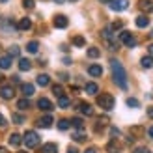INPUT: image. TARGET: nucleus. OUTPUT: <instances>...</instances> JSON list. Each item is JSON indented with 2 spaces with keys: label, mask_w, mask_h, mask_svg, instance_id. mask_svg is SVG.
<instances>
[{
  "label": "nucleus",
  "mask_w": 153,
  "mask_h": 153,
  "mask_svg": "<svg viewBox=\"0 0 153 153\" xmlns=\"http://www.w3.org/2000/svg\"><path fill=\"white\" fill-rule=\"evenodd\" d=\"M110 69H112L114 82H116L121 90H127V73H125V69H123V65H121L120 60H116V58L110 60Z\"/></svg>",
  "instance_id": "1"
},
{
  "label": "nucleus",
  "mask_w": 153,
  "mask_h": 153,
  "mask_svg": "<svg viewBox=\"0 0 153 153\" xmlns=\"http://www.w3.org/2000/svg\"><path fill=\"white\" fill-rule=\"evenodd\" d=\"M22 142H25L26 148L34 149V148H37V146L41 144V138H39V134H37L36 131H26L25 136H22Z\"/></svg>",
  "instance_id": "2"
},
{
  "label": "nucleus",
  "mask_w": 153,
  "mask_h": 153,
  "mask_svg": "<svg viewBox=\"0 0 153 153\" xmlns=\"http://www.w3.org/2000/svg\"><path fill=\"white\" fill-rule=\"evenodd\" d=\"M114 97L110 94H101V95H97V105L101 106L103 110H112L114 108Z\"/></svg>",
  "instance_id": "3"
},
{
  "label": "nucleus",
  "mask_w": 153,
  "mask_h": 153,
  "mask_svg": "<svg viewBox=\"0 0 153 153\" xmlns=\"http://www.w3.org/2000/svg\"><path fill=\"white\" fill-rule=\"evenodd\" d=\"M120 41L123 43L125 47L131 49V47H134V45H136V37L129 32V30H123V32H120Z\"/></svg>",
  "instance_id": "4"
},
{
  "label": "nucleus",
  "mask_w": 153,
  "mask_h": 153,
  "mask_svg": "<svg viewBox=\"0 0 153 153\" xmlns=\"http://www.w3.org/2000/svg\"><path fill=\"white\" fill-rule=\"evenodd\" d=\"M108 6L112 11H125L129 7V0H110Z\"/></svg>",
  "instance_id": "5"
},
{
  "label": "nucleus",
  "mask_w": 153,
  "mask_h": 153,
  "mask_svg": "<svg viewBox=\"0 0 153 153\" xmlns=\"http://www.w3.org/2000/svg\"><path fill=\"white\" fill-rule=\"evenodd\" d=\"M0 97H2V99H7V101H10V99H13V97H15L13 86H2V88H0Z\"/></svg>",
  "instance_id": "6"
},
{
  "label": "nucleus",
  "mask_w": 153,
  "mask_h": 153,
  "mask_svg": "<svg viewBox=\"0 0 153 153\" xmlns=\"http://www.w3.org/2000/svg\"><path fill=\"white\" fill-rule=\"evenodd\" d=\"M37 108H41L43 112H51L52 110V103L49 101L47 97H41L39 101H37Z\"/></svg>",
  "instance_id": "7"
},
{
  "label": "nucleus",
  "mask_w": 153,
  "mask_h": 153,
  "mask_svg": "<svg viewBox=\"0 0 153 153\" xmlns=\"http://www.w3.org/2000/svg\"><path fill=\"white\" fill-rule=\"evenodd\" d=\"M52 123H54V118H52L51 114H47V116H43V118L37 120V125H39V127H45V129H49Z\"/></svg>",
  "instance_id": "8"
},
{
  "label": "nucleus",
  "mask_w": 153,
  "mask_h": 153,
  "mask_svg": "<svg viewBox=\"0 0 153 153\" xmlns=\"http://www.w3.org/2000/svg\"><path fill=\"white\" fill-rule=\"evenodd\" d=\"M69 21H67L65 15H56L54 17V28H67Z\"/></svg>",
  "instance_id": "9"
},
{
  "label": "nucleus",
  "mask_w": 153,
  "mask_h": 153,
  "mask_svg": "<svg viewBox=\"0 0 153 153\" xmlns=\"http://www.w3.org/2000/svg\"><path fill=\"white\" fill-rule=\"evenodd\" d=\"M76 106H79V112H82L84 114V116H94V108H91V105H88V103H79V105H76Z\"/></svg>",
  "instance_id": "10"
},
{
  "label": "nucleus",
  "mask_w": 153,
  "mask_h": 153,
  "mask_svg": "<svg viewBox=\"0 0 153 153\" xmlns=\"http://www.w3.org/2000/svg\"><path fill=\"white\" fill-rule=\"evenodd\" d=\"M138 6H140V10L146 11V13L153 11V0H138Z\"/></svg>",
  "instance_id": "11"
},
{
  "label": "nucleus",
  "mask_w": 153,
  "mask_h": 153,
  "mask_svg": "<svg viewBox=\"0 0 153 153\" xmlns=\"http://www.w3.org/2000/svg\"><path fill=\"white\" fill-rule=\"evenodd\" d=\"M88 73H90V76H101L103 75V67L99 64H94V65L88 67Z\"/></svg>",
  "instance_id": "12"
},
{
  "label": "nucleus",
  "mask_w": 153,
  "mask_h": 153,
  "mask_svg": "<svg viewBox=\"0 0 153 153\" xmlns=\"http://www.w3.org/2000/svg\"><path fill=\"white\" fill-rule=\"evenodd\" d=\"M21 91H22V95H25L26 99L32 97V95H34V84H22V86H21Z\"/></svg>",
  "instance_id": "13"
},
{
  "label": "nucleus",
  "mask_w": 153,
  "mask_h": 153,
  "mask_svg": "<svg viewBox=\"0 0 153 153\" xmlns=\"http://www.w3.org/2000/svg\"><path fill=\"white\" fill-rule=\"evenodd\" d=\"M106 151L108 153H120V144H118L116 138H112L108 144H106Z\"/></svg>",
  "instance_id": "14"
},
{
  "label": "nucleus",
  "mask_w": 153,
  "mask_h": 153,
  "mask_svg": "<svg viewBox=\"0 0 153 153\" xmlns=\"http://www.w3.org/2000/svg\"><path fill=\"white\" fill-rule=\"evenodd\" d=\"M19 69L21 71H30L32 69V62H30L28 58H21L19 60Z\"/></svg>",
  "instance_id": "15"
},
{
  "label": "nucleus",
  "mask_w": 153,
  "mask_h": 153,
  "mask_svg": "<svg viewBox=\"0 0 153 153\" xmlns=\"http://www.w3.org/2000/svg\"><path fill=\"white\" fill-rule=\"evenodd\" d=\"M17 28H19V30H30V28H32V21H30L28 17H22V19L19 21Z\"/></svg>",
  "instance_id": "16"
},
{
  "label": "nucleus",
  "mask_w": 153,
  "mask_h": 153,
  "mask_svg": "<svg viewBox=\"0 0 153 153\" xmlns=\"http://www.w3.org/2000/svg\"><path fill=\"white\" fill-rule=\"evenodd\" d=\"M84 90H86V94H90V95H97V91H99V86L95 82H88L86 86H84Z\"/></svg>",
  "instance_id": "17"
},
{
  "label": "nucleus",
  "mask_w": 153,
  "mask_h": 153,
  "mask_svg": "<svg viewBox=\"0 0 153 153\" xmlns=\"http://www.w3.org/2000/svg\"><path fill=\"white\" fill-rule=\"evenodd\" d=\"M136 26H138V28L149 26V19L146 17V15H138V17H136Z\"/></svg>",
  "instance_id": "18"
},
{
  "label": "nucleus",
  "mask_w": 153,
  "mask_h": 153,
  "mask_svg": "<svg viewBox=\"0 0 153 153\" xmlns=\"http://www.w3.org/2000/svg\"><path fill=\"white\" fill-rule=\"evenodd\" d=\"M41 153H58V146L52 144V142H49V144H45V146L41 148Z\"/></svg>",
  "instance_id": "19"
},
{
  "label": "nucleus",
  "mask_w": 153,
  "mask_h": 153,
  "mask_svg": "<svg viewBox=\"0 0 153 153\" xmlns=\"http://www.w3.org/2000/svg\"><path fill=\"white\" fill-rule=\"evenodd\" d=\"M10 144H11V146H15V148L21 146V144H22V136L17 134V133H13V134L10 136Z\"/></svg>",
  "instance_id": "20"
},
{
  "label": "nucleus",
  "mask_w": 153,
  "mask_h": 153,
  "mask_svg": "<svg viewBox=\"0 0 153 153\" xmlns=\"http://www.w3.org/2000/svg\"><path fill=\"white\" fill-rule=\"evenodd\" d=\"M11 67V56H2L0 58V69H10Z\"/></svg>",
  "instance_id": "21"
},
{
  "label": "nucleus",
  "mask_w": 153,
  "mask_h": 153,
  "mask_svg": "<svg viewBox=\"0 0 153 153\" xmlns=\"http://www.w3.org/2000/svg\"><path fill=\"white\" fill-rule=\"evenodd\" d=\"M140 64H142L144 69H151V67H153V56H144L140 60Z\"/></svg>",
  "instance_id": "22"
},
{
  "label": "nucleus",
  "mask_w": 153,
  "mask_h": 153,
  "mask_svg": "<svg viewBox=\"0 0 153 153\" xmlns=\"http://www.w3.org/2000/svg\"><path fill=\"white\" fill-rule=\"evenodd\" d=\"M26 51L30 52V54H37V51H39V43H37V41H30L26 45Z\"/></svg>",
  "instance_id": "23"
},
{
  "label": "nucleus",
  "mask_w": 153,
  "mask_h": 153,
  "mask_svg": "<svg viewBox=\"0 0 153 153\" xmlns=\"http://www.w3.org/2000/svg\"><path fill=\"white\" fill-rule=\"evenodd\" d=\"M51 84V76L49 75H39L37 76V86H49Z\"/></svg>",
  "instance_id": "24"
},
{
  "label": "nucleus",
  "mask_w": 153,
  "mask_h": 153,
  "mask_svg": "<svg viewBox=\"0 0 153 153\" xmlns=\"http://www.w3.org/2000/svg\"><path fill=\"white\" fill-rule=\"evenodd\" d=\"M69 105H71L69 97H65V95H60V97H58V106H60V108H67Z\"/></svg>",
  "instance_id": "25"
},
{
  "label": "nucleus",
  "mask_w": 153,
  "mask_h": 153,
  "mask_svg": "<svg viewBox=\"0 0 153 153\" xmlns=\"http://www.w3.org/2000/svg\"><path fill=\"white\" fill-rule=\"evenodd\" d=\"M69 127H71V121L69 120H60L58 121V129H60V131H67Z\"/></svg>",
  "instance_id": "26"
},
{
  "label": "nucleus",
  "mask_w": 153,
  "mask_h": 153,
  "mask_svg": "<svg viewBox=\"0 0 153 153\" xmlns=\"http://www.w3.org/2000/svg\"><path fill=\"white\" fill-rule=\"evenodd\" d=\"M99 56H101V51L97 47H90L88 49V58H99Z\"/></svg>",
  "instance_id": "27"
},
{
  "label": "nucleus",
  "mask_w": 153,
  "mask_h": 153,
  "mask_svg": "<svg viewBox=\"0 0 153 153\" xmlns=\"http://www.w3.org/2000/svg\"><path fill=\"white\" fill-rule=\"evenodd\" d=\"M73 45L75 47H84V45H86V39H84L82 36H75L73 37Z\"/></svg>",
  "instance_id": "28"
},
{
  "label": "nucleus",
  "mask_w": 153,
  "mask_h": 153,
  "mask_svg": "<svg viewBox=\"0 0 153 153\" xmlns=\"http://www.w3.org/2000/svg\"><path fill=\"white\" fill-rule=\"evenodd\" d=\"M17 108H21V110H26V108H30V101L25 97V99H19V103H17Z\"/></svg>",
  "instance_id": "29"
},
{
  "label": "nucleus",
  "mask_w": 153,
  "mask_h": 153,
  "mask_svg": "<svg viewBox=\"0 0 153 153\" xmlns=\"http://www.w3.org/2000/svg\"><path fill=\"white\" fill-rule=\"evenodd\" d=\"M71 125L76 127L79 131H82V129H84V121H82L80 118H73V120H71Z\"/></svg>",
  "instance_id": "30"
},
{
  "label": "nucleus",
  "mask_w": 153,
  "mask_h": 153,
  "mask_svg": "<svg viewBox=\"0 0 153 153\" xmlns=\"http://www.w3.org/2000/svg\"><path fill=\"white\" fill-rule=\"evenodd\" d=\"M106 123H108V118H99V120H97V125H95V131L99 133V131H101V129H103Z\"/></svg>",
  "instance_id": "31"
},
{
  "label": "nucleus",
  "mask_w": 153,
  "mask_h": 153,
  "mask_svg": "<svg viewBox=\"0 0 153 153\" xmlns=\"http://www.w3.org/2000/svg\"><path fill=\"white\" fill-rule=\"evenodd\" d=\"M73 138H75V142H84L86 140V134H84V131H79V133L73 134Z\"/></svg>",
  "instance_id": "32"
},
{
  "label": "nucleus",
  "mask_w": 153,
  "mask_h": 153,
  "mask_svg": "<svg viewBox=\"0 0 153 153\" xmlns=\"http://www.w3.org/2000/svg\"><path fill=\"white\" fill-rule=\"evenodd\" d=\"M127 106H133V108H136V106H140V101H138V99H134V97H129V99H127Z\"/></svg>",
  "instance_id": "33"
},
{
  "label": "nucleus",
  "mask_w": 153,
  "mask_h": 153,
  "mask_svg": "<svg viewBox=\"0 0 153 153\" xmlns=\"http://www.w3.org/2000/svg\"><path fill=\"white\" fill-rule=\"evenodd\" d=\"M52 91H54V95H56V97L64 95V88L60 86V84H54V86H52Z\"/></svg>",
  "instance_id": "34"
},
{
  "label": "nucleus",
  "mask_w": 153,
  "mask_h": 153,
  "mask_svg": "<svg viewBox=\"0 0 153 153\" xmlns=\"http://www.w3.org/2000/svg\"><path fill=\"white\" fill-rule=\"evenodd\" d=\"M19 47H17V45H11V47H10V54H7V56H11V58H15V56H19Z\"/></svg>",
  "instance_id": "35"
},
{
  "label": "nucleus",
  "mask_w": 153,
  "mask_h": 153,
  "mask_svg": "<svg viewBox=\"0 0 153 153\" xmlns=\"http://www.w3.org/2000/svg\"><path fill=\"white\" fill-rule=\"evenodd\" d=\"M11 120H13V123L21 125L22 121H25V116H21V114H13V116H11Z\"/></svg>",
  "instance_id": "36"
},
{
  "label": "nucleus",
  "mask_w": 153,
  "mask_h": 153,
  "mask_svg": "<svg viewBox=\"0 0 153 153\" xmlns=\"http://www.w3.org/2000/svg\"><path fill=\"white\" fill-rule=\"evenodd\" d=\"M22 6H25L26 10H32V7H34V0H22Z\"/></svg>",
  "instance_id": "37"
},
{
  "label": "nucleus",
  "mask_w": 153,
  "mask_h": 153,
  "mask_svg": "<svg viewBox=\"0 0 153 153\" xmlns=\"http://www.w3.org/2000/svg\"><path fill=\"white\" fill-rule=\"evenodd\" d=\"M133 153H151V151H149L148 148H136V149H134Z\"/></svg>",
  "instance_id": "38"
},
{
  "label": "nucleus",
  "mask_w": 153,
  "mask_h": 153,
  "mask_svg": "<svg viewBox=\"0 0 153 153\" xmlns=\"http://www.w3.org/2000/svg\"><path fill=\"white\" fill-rule=\"evenodd\" d=\"M6 123H7V121H6V118L2 116V114H0V127H4Z\"/></svg>",
  "instance_id": "39"
},
{
  "label": "nucleus",
  "mask_w": 153,
  "mask_h": 153,
  "mask_svg": "<svg viewBox=\"0 0 153 153\" xmlns=\"http://www.w3.org/2000/svg\"><path fill=\"white\" fill-rule=\"evenodd\" d=\"M148 116L153 120V106H149V108H148Z\"/></svg>",
  "instance_id": "40"
},
{
  "label": "nucleus",
  "mask_w": 153,
  "mask_h": 153,
  "mask_svg": "<svg viewBox=\"0 0 153 153\" xmlns=\"http://www.w3.org/2000/svg\"><path fill=\"white\" fill-rule=\"evenodd\" d=\"M84 153H97V149H95V148H88V149L84 151Z\"/></svg>",
  "instance_id": "41"
},
{
  "label": "nucleus",
  "mask_w": 153,
  "mask_h": 153,
  "mask_svg": "<svg viewBox=\"0 0 153 153\" xmlns=\"http://www.w3.org/2000/svg\"><path fill=\"white\" fill-rule=\"evenodd\" d=\"M148 51H149V56H153V43H151L149 47H148Z\"/></svg>",
  "instance_id": "42"
},
{
  "label": "nucleus",
  "mask_w": 153,
  "mask_h": 153,
  "mask_svg": "<svg viewBox=\"0 0 153 153\" xmlns=\"http://www.w3.org/2000/svg\"><path fill=\"white\" fill-rule=\"evenodd\" d=\"M67 153H79V151H76L75 148H69V149H67Z\"/></svg>",
  "instance_id": "43"
},
{
  "label": "nucleus",
  "mask_w": 153,
  "mask_h": 153,
  "mask_svg": "<svg viewBox=\"0 0 153 153\" xmlns=\"http://www.w3.org/2000/svg\"><path fill=\"white\" fill-rule=\"evenodd\" d=\"M148 133H149V136L153 138V127H149V131H148Z\"/></svg>",
  "instance_id": "44"
},
{
  "label": "nucleus",
  "mask_w": 153,
  "mask_h": 153,
  "mask_svg": "<svg viewBox=\"0 0 153 153\" xmlns=\"http://www.w3.org/2000/svg\"><path fill=\"white\" fill-rule=\"evenodd\" d=\"M0 153H7V149L6 148H0Z\"/></svg>",
  "instance_id": "45"
},
{
  "label": "nucleus",
  "mask_w": 153,
  "mask_h": 153,
  "mask_svg": "<svg viewBox=\"0 0 153 153\" xmlns=\"http://www.w3.org/2000/svg\"><path fill=\"white\" fill-rule=\"evenodd\" d=\"M99 2H110V0H99Z\"/></svg>",
  "instance_id": "46"
},
{
  "label": "nucleus",
  "mask_w": 153,
  "mask_h": 153,
  "mask_svg": "<svg viewBox=\"0 0 153 153\" xmlns=\"http://www.w3.org/2000/svg\"><path fill=\"white\" fill-rule=\"evenodd\" d=\"M0 2H7V0H0Z\"/></svg>",
  "instance_id": "47"
},
{
  "label": "nucleus",
  "mask_w": 153,
  "mask_h": 153,
  "mask_svg": "<svg viewBox=\"0 0 153 153\" xmlns=\"http://www.w3.org/2000/svg\"><path fill=\"white\" fill-rule=\"evenodd\" d=\"M56 2H58V4H60V2H62V0H56Z\"/></svg>",
  "instance_id": "48"
},
{
  "label": "nucleus",
  "mask_w": 153,
  "mask_h": 153,
  "mask_svg": "<svg viewBox=\"0 0 153 153\" xmlns=\"http://www.w3.org/2000/svg\"><path fill=\"white\" fill-rule=\"evenodd\" d=\"M71 2H76V0H71Z\"/></svg>",
  "instance_id": "49"
},
{
  "label": "nucleus",
  "mask_w": 153,
  "mask_h": 153,
  "mask_svg": "<svg viewBox=\"0 0 153 153\" xmlns=\"http://www.w3.org/2000/svg\"><path fill=\"white\" fill-rule=\"evenodd\" d=\"M21 153H26V151H21Z\"/></svg>",
  "instance_id": "50"
}]
</instances>
